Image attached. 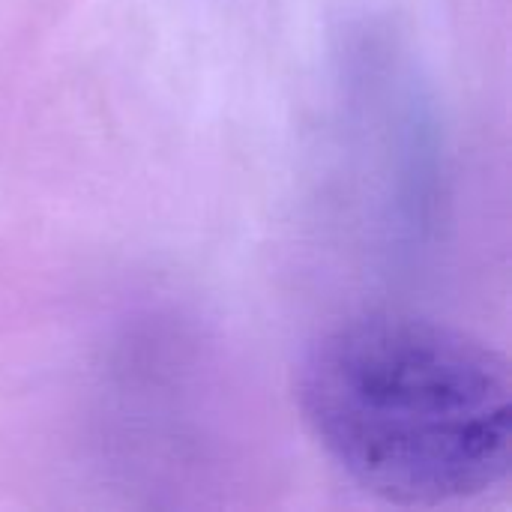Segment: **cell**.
Here are the masks:
<instances>
[{
    "label": "cell",
    "mask_w": 512,
    "mask_h": 512,
    "mask_svg": "<svg viewBox=\"0 0 512 512\" xmlns=\"http://www.w3.org/2000/svg\"><path fill=\"white\" fill-rule=\"evenodd\" d=\"M297 405L324 456L390 504H462L512 471L510 363L450 324L378 312L333 327L300 363Z\"/></svg>",
    "instance_id": "1"
}]
</instances>
